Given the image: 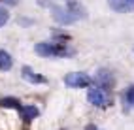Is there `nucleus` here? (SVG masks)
<instances>
[{
	"label": "nucleus",
	"mask_w": 134,
	"mask_h": 130,
	"mask_svg": "<svg viewBox=\"0 0 134 130\" xmlns=\"http://www.w3.org/2000/svg\"><path fill=\"white\" fill-rule=\"evenodd\" d=\"M38 4L51 10V15L59 25H74L87 17L79 0H38Z\"/></svg>",
	"instance_id": "obj_1"
},
{
	"label": "nucleus",
	"mask_w": 134,
	"mask_h": 130,
	"mask_svg": "<svg viewBox=\"0 0 134 130\" xmlns=\"http://www.w3.org/2000/svg\"><path fill=\"white\" fill-rule=\"evenodd\" d=\"M34 51L40 57H70L74 49L66 42H40L34 45Z\"/></svg>",
	"instance_id": "obj_2"
},
{
	"label": "nucleus",
	"mask_w": 134,
	"mask_h": 130,
	"mask_svg": "<svg viewBox=\"0 0 134 130\" xmlns=\"http://www.w3.org/2000/svg\"><path fill=\"white\" fill-rule=\"evenodd\" d=\"M87 100L94 108H108V106H111V96L108 92H104L102 89H98V87H91V89L87 91Z\"/></svg>",
	"instance_id": "obj_3"
},
{
	"label": "nucleus",
	"mask_w": 134,
	"mask_h": 130,
	"mask_svg": "<svg viewBox=\"0 0 134 130\" xmlns=\"http://www.w3.org/2000/svg\"><path fill=\"white\" fill-rule=\"evenodd\" d=\"M113 83H115V79H113V74L110 70L100 68V70L96 72V75H94V87H98V89H102L104 92L110 94L111 89H113Z\"/></svg>",
	"instance_id": "obj_4"
},
{
	"label": "nucleus",
	"mask_w": 134,
	"mask_h": 130,
	"mask_svg": "<svg viewBox=\"0 0 134 130\" xmlns=\"http://www.w3.org/2000/svg\"><path fill=\"white\" fill-rule=\"evenodd\" d=\"M91 83H93V79L83 72H72V74H66V77H64V85L72 87V89H83V87H89Z\"/></svg>",
	"instance_id": "obj_5"
},
{
	"label": "nucleus",
	"mask_w": 134,
	"mask_h": 130,
	"mask_svg": "<svg viewBox=\"0 0 134 130\" xmlns=\"http://www.w3.org/2000/svg\"><path fill=\"white\" fill-rule=\"evenodd\" d=\"M21 75H23V79H25V81H29V83H32V85H46V83H47L46 77L40 75V74H36L30 66H23Z\"/></svg>",
	"instance_id": "obj_6"
},
{
	"label": "nucleus",
	"mask_w": 134,
	"mask_h": 130,
	"mask_svg": "<svg viewBox=\"0 0 134 130\" xmlns=\"http://www.w3.org/2000/svg\"><path fill=\"white\" fill-rule=\"evenodd\" d=\"M108 4L113 11L117 13H127L134 11V0H108Z\"/></svg>",
	"instance_id": "obj_7"
},
{
	"label": "nucleus",
	"mask_w": 134,
	"mask_h": 130,
	"mask_svg": "<svg viewBox=\"0 0 134 130\" xmlns=\"http://www.w3.org/2000/svg\"><path fill=\"white\" fill-rule=\"evenodd\" d=\"M19 113H21V119L25 121V123H29V121L36 119V117L40 115V111H38V108H36V106H21Z\"/></svg>",
	"instance_id": "obj_8"
},
{
	"label": "nucleus",
	"mask_w": 134,
	"mask_h": 130,
	"mask_svg": "<svg viewBox=\"0 0 134 130\" xmlns=\"http://www.w3.org/2000/svg\"><path fill=\"white\" fill-rule=\"evenodd\" d=\"M12 66H13V58H12V55L8 53V51L0 49V72L12 70Z\"/></svg>",
	"instance_id": "obj_9"
},
{
	"label": "nucleus",
	"mask_w": 134,
	"mask_h": 130,
	"mask_svg": "<svg viewBox=\"0 0 134 130\" xmlns=\"http://www.w3.org/2000/svg\"><path fill=\"white\" fill-rule=\"evenodd\" d=\"M123 102H125V109H134V85H130L123 92Z\"/></svg>",
	"instance_id": "obj_10"
},
{
	"label": "nucleus",
	"mask_w": 134,
	"mask_h": 130,
	"mask_svg": "<svg viewBox=\"0 0 134 130\" xmlns=\"http://www.w3.org/2000/svg\"><path fill=\"white\" fill-rule=\"evenodd\" d=\"M0 106L2 108H15V109H21V102L17 98H12V96H6L0 100Z\"/></svg>",
	"instance_id": "obj_11"
},
{
	"label": "nucleus",
	"mask_w": 134,
	"mask_h": 130,
	"mask_svg": "<svg viewBox=\"0 0 134 130\" xmlns=\"http://www.w3.org/2000/svg\"><path fill=\"white\" fill-rule=\"evenodd\" d=\"M8 21H10V13H8L4 8H0V27H4Z\"/></svg>",
	"instance_id": "obj_12"
},
{
	"label": "nucleus",
	"mask_w": 134,
	"mask_h": 130,
	"mask_svg": "<svg viewBox=\"0 0 134 130\" xmlns=\"http://www.w3.org/2000/svg\"><path fill=\"white\" fill-rule=\"evenodd\" d=\"M2 4H6V6H17L19 4V0H0Z\"/></svg>",
	"instance_id": "obj_13"
},
{
	"label": "nucleus",
	"mask_w": 134,
	"mask_h": 130,
	"mask_svg": "<svg viewBox=\"0 0 134 130\" xmlns=\"http://www.w3.org/2000/svg\"><path fill=\"white\" fill-rule=\"evenodd\" d=\"M85 130H98V128H96L94 125H87V128H85Z\"/></svg>",
	"instance_id": "obj_14"
}]
</instances>
